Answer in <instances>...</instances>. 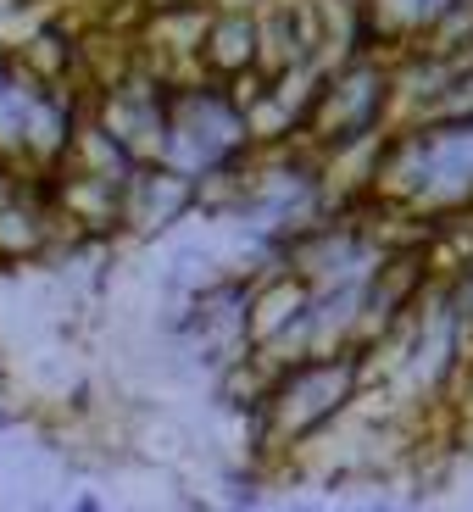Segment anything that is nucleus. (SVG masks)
<instances>
[{
    "mask_svg": "<svg viewBox=\"0 0 473 512\" xmlns=\"http://www.w3.org/2000/svg\"><path fill=\"white\" fill-rule=\"evenodd\" d=\"M251 162L256 145L245 134V117L223 95V84L195 78V84L167 90V151H162L167 173L201 184L206 173H240Z\"/></svg>",
    "mask_w": 473,
    "mask_h": 512,
    "instance_id": "f257e3e1",
    "label": "nucleus"
},
{
    "mask_svg": "<svg viewBox=\"0 0 473 512\" xmlns=\"http://www.w3.org/2000/svg\"><path fill=\"white\" fill-rule=\"evenodd\" d=\"M184 218H195V184L167 173V167H134V179L123 184V223L128 240H162L173 234Z\"/></svg>",
    "mask_w": 473,
    "mask_h": 512,
    "instance_id": "f03ea898",
    "label": "nucleus"
},
{
    "mask_svg": "<svg viewBox=\"0 0 473 512\" xmlns=\"http://www.w3.org/2000/svg\"><path fill=\"white\" fill-rule=\"evenodd\" d=\"M6 56H12V67L23 78H34V84H67L73 67H78V34L62 17H45V23H34L23 39L6 45Z\"/></svg>",
    "mask_w": 473,
    "mask_h": 512,
    "instance_id": "7ed1b4c3",
    "label": "nucleus"
},
{
    "mask_svg": "<svg viewBox=\"0 0 473 512\" xmlns=\"http://www.w3.org/2000/svg\"><path fill=\"white\" fill-rule=\"evenodd\" d=\"M201 78L229 84V78L251 73L256 67V12H212L201 34Z\"/></svg>",
    "mask_w": 473,
    "mask_h": 512,
    "instance_id": "20e7f679",
    "label": "nucleus"
},
{
    "mask_svg": "<svg viewBox=\"0 0 473 512\" xmlns=\"http://www.w3.org/2000/svg\"><path fill=\"white\" fill-rule=\"evenodd\" d=\"M134 156L123 151V145L106 134L95 117H84V123H73V145H67L62 156V173H78V179H95V184H117L123 190L128 179H134Z\"/></svg>",
    "mask_w": 473,
    "mask_h": 512,
    "instance_id": "39448f33",
    "label": "nucleus"
},
{
    "mask_svg": "<svg viewBox=\"0 0 473 512\" xmlns=\"http://www.w3.org/2000/svg\"><path fill=\"white\" fill-rule=\"evenodd\" d=\"M268 84H273V78L262 73V67H251V73L229 78V84H223V95H229V106H234V112L245 117V112H251L256 101H262V95H268Z\"/></svg>",
    "mask_w": 473,
    "mask_h": 512,
    "instance_id": "423d86ee",
    "label": "nucleus"
},
{
    "mask_svg": "<svg viewBox=\"0 0 473 512\" xmlns=\"http://www.w3.org/2000/svg\"><path fill=\"white\" fill-rule=\"evenodd\" d=\"M73 512H106V501L95 496V490H78V496H73Z\"/></svg>",
    "mask_w": 473,
    "mask_h": 512,
    "instance_id": "0eeeda50",
    "label": "nucleus"
},
{
    "mask_svg": "<svg viewBox=\"0 0 473 512\" xmlns=\"http://www.w3.org/2000/svg\"><path fill=\"white\" fill-rule=\"evenodd\" d=\"M6 184H12V167L0 162V195H6Z\"/></svg>",
    "mask_w": 473,
    "mask_h": 512,
    "instance_id": "6e6552de",
    "label": "nucleus"
},
{
    "mask_svg": "<svg viewBox=\"0 0 473 512\" xmlns=\"http://www.w3.org/2000/svg\"><path fill=\"white\" fill-rule=\"evenodd\" d=\"M362 512H390V501H368V507H362Z\"/></svg>",
    "mask_w": 473,
    "mask_h": 512,
    "instance_id": "1a4fd4ad",
    "label": "nucleus"
},
{
    "mask_svg": "<svg viewBox=\"0 0 473 512\" xmlns=\"http://www.w3.org/2000/svg\"><path fill=\"white\" fill-rule=\"evenodd\" d=\"M290 512H323V507H318V501H301V507H290Z\"/></svg>",
    "mask_w": 473,
    "mask_h": 512,
    "instance_id": "9d476101",
    "label": "nucleus"
},
{
    "mask_svg": "<svg viewBox=\"0 0 473 512\" xmlns=\"http://www.w3.org/2000/svg\"><path fill=\"white\" fill-rule=\"evenodd\" d=\"M34 512H56V507H34Z\"/></svg>",
    "mask_w": 473,
    "mask_h": 512,
    "instance_id": "9b49d317",
    "label": "nucleus"
}]
</instances>
